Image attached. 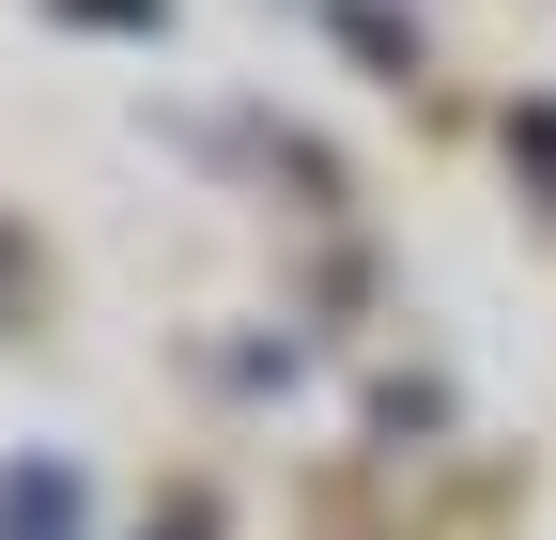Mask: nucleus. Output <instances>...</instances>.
Segmentation results:
<instances>
[{
    "mask_svg": "<svg viewBox=\"0 0 556 540\" xmlns=\"http://www.w3.org/2000/svg\"><path fill=\"white\" fill-rule=\"evenodd\" d=\"M62 525H78L62 479H0V540H62Z\"/></svg>",
    "mask_w": 556,
    "mask_h": 540,
    "instance_id": "1",
    "label": "nucleus"
}]
</instances>
